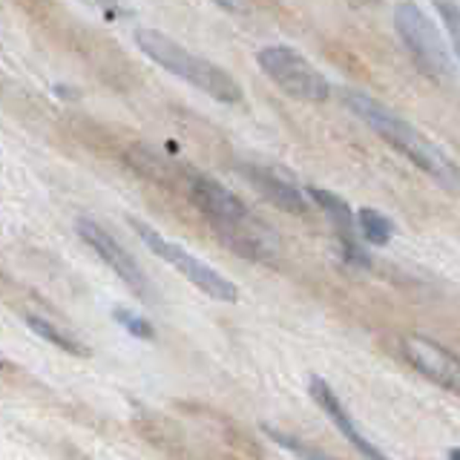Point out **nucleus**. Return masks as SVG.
Instances as JSON below:
<instances>
[{
    "instance_id": "nucleus-1",
    "label": "nucleus",
    "mask_w": 460,
    "mask_h": 460,
    "mask_svg": "<svg viewBox=\"0 0 460 460\" xmlns=\"http://www.w3.org/2000/svg\"><path fill=\"white\" fill-rule=\"evenodd\" d=\"M342 101L359 121L368 124L383 141H388V147H394L400 155H406L414 167H420L426 176H431L440 187H446V190H460V167L411 121H406L394 110H388L385 104H380L377 98L357 93V90H345Z\"/></svg>"
},
{
    "instance_id": "nucleus-2",
    "label": "nucleus",
    "mask_w": 460,
    "mask_h": 460,
    "mask_svg": "<svg viewBox=\"0 0 460 460\" xmlns=\"http://www.w3.org/2000/svg\"><path fill=\"white\" fill-rule=\"evenodd\" d=\"M136 43L153 64H158L162 69H167L170 75L196 86V90L210 95L213 101H219V104H239L242 101L244 95L242 86L227 69H222L219 64H213L201 55H193L170 35L144 26V29H136Z\"/></svg>"
},
{
    "instance_id": "nucleus-3",
    "label": "nucleus",
    "mask_w": 460,
    "mask_h": 460,
    "mask_svg": "<svg viewBox=\"0 0 460 460\" xmlns=\"http://www.w3.org/2000/svg\"><path fill=\"white\" fill-rule=\"evenodd\" d=\"M394 26L400 40L406 43V49L411 55V61L417 69L429 78H449L452 75V55L446 47L443 35L438 32V26L429 21V14L411 4V0H402L394 9Z\"/></svg>"
},
{
    "instance_id": "nucleus-4",
    "label": "nucleus",
    "mask_w": 460,
    "mask_h": 460,
    "mask_svg": "<svg viewBox=\"0 0 460 460\" xmlns=\"http://www.w3.org/2000/svg\"><path fill=\"white\" fill-rule=\"evenodd\" d=\"M129 227L136 230L138 234V239L147 244V248L162 259V262H167L170 268H176L184 279H190L199 291H205L208 296H213V299H219V302H239V288L230 282L227 277H222L219 270L216 268H210L208 262H201V259H196L190 251H184L181 244H176V242H170V239H164L162 234H158L155 227H150V225H144L141 219H133L129 216Z\"/></svg>"
},
{
    "instance_id": "nucleus-5",
    "label": "nucleus",
    "mask_w": 460,
    "mask_h": 460,
    "mask_svg": "<svg viewBox=\"0 0 460 460\" xmlns=\"http://www.w3.org/2000/svg\"><path fill=\"white\" fill-rule=\"evenodd\" d=\"M256 64L265 75L279 86L282 93H288L291 98L299 101H325L331 95V84L316 69L305 55H299L291 47H265L259 49Z\"/></svg>"
},
{
    "instance_id": "nucleus-6",
    "label": "nucleus",
    "mask_w": 460,
    "mask_h": 460,
    "mask_svg": "<svg viewBox=\"0 0 460 460\" xmlns=\"http://www.w3.org/2000/svg\"><path fill=\"white\" fill-rule=\"evenodd\" d=\"M75 234L81 236L84 244H90V251L101 259V262H104L107 268H112L115 277H119L138 299H144V302L153 299L147 273H144V268L136 262V256L129 253L112 234H107L104 227L93 219H86V216H81V219L75 222Z\"/></svg>"
},
{
    "instance_id": "nucleus-7",
    "label": "nucleus",
    "mask_w": 460,
    "mask_h": 460,
    "mask_svg": "<svg viewBox=\"0 0 460 460\" xmlns=\"http://www.w3.org/2000/svg\"><path fill=\"white\" fill-rule=\"evenodd\" d=\"M222 244H227L230 251L251 262H273L282 256V239L268 222H262L259 216H251V210L236 219H222L210 222Z\"/></svg>"
},
{
    "instance_id": "nucleus-8",
    "label": "nucleus",
    "mask_w": 460,
    "mask_h": 460,
    "mask_svg": "<svg viewBox=\"0 0 460 460\" xmlns=\"http://www.w3.org/2000/svg\"><path fill=\"white\" fill-rule=\"evenodd\" d=\"M400 345H402V357H406L423 377L460 394V359L449 349H443L440 342L429 337H417V334L406 337Z\"/></svg>"
},
{
    "instance_id": "nucleus-9",
    "label": "nucleus",
    "mask_w": 460,
    "mask_h": 460,
    "mask_svg": "<svg viewBox=\"0 0 460 460\" xmlns=\"http://www.w3.org/2000/svg\"><path fill=\"white\" fill-rule=\"evenodd\" d=\"M127 164L133 167L138 176L162 187H170V190H190V184L199 172L187 162H179V158L153 147V144H133V147L127 150Z\"/></svg>"
},
{
    "instance_id": "nucleus-10",
    "label": "nucleus",
    "mask_w": 460,
    "mask_h": 460,
    "mask_svg": "<svg viewBox=\"0 0 460 460\" xmlns=\"http://www.w3.org/2000/svg\"><path fill=\"white\" fill-rule=\"evenodd\" d=\"M308 392H311V397H314L316 406H320V409L325 411L328 420L337 426L340 435H342L345 440H349L359 455L374 457V460H380V457H383V452L363 435V431H359V426L354 423V417L349 414V409L342 406V400L334 394V388H331L323 377H311Z\"/></svg>"
},
{
    "instance_id": "nucleus-11",
    "label": "nucleus",
    "mask_w": 460,
    "mask_h": 460,
    "mask_svg": "<svg viewBox=\"0 0 460 460\" xmlns=\"http://www.w3.org/2000/svg\"><path fill=\"white\" fill-rule=\"evenodd\" d=\"M242 176L248 179L273 208H279L285 213H305L308 210L305 193H302L291 179H285L279 170L262 167V164H242Z\"/></svg>"
},
{
    "instance_id": "nucleus-12",
    "label": "nucleus",
    "mask_w": 460,
    "mask_h": 460,
    "mask_svg": "<svg viewBox=\"0 0 460 460\" xmlns=\"http://www.w3.org/2000/svg\"><path fill=\"white\" fill-rule=\"evenodd\" d=\"M193 205L201 210L208 222H222V219H236V216L248 213V205L236 196L230 193L227 187H222L216 179L205 176V172H196V179L187 190Z\"/></svg>"
},
{
    "instance_id": "nucleus-13",
    "label": "nucleus",
    "mask_w": 460,
    "mask_h": 460,
    "mask_svg": "<svg viewBox=\"0 0 460 460\" xmlns=\"http://www.w3.org/2000/svg\"><path fill=\"white\" fill-rule=\"evenodd\" d=\"M308 196L320 205V210H325V216L331 222H334V227L340 230V236H349V239H354V234H357V219H354V210L349 208V201H345L342 196H337V193H331V190H325V187H308Z\"/></svg>"
},
{
    "instance_id": "nucleus-14",
    "label": "nucleus",
    "mask_w": 460,
    "mask_h": 460,
    "mask_svg": "<svg viewBox=\"0 0 460 460\" xmlns=\"http://www.w3.org/2000/svg\"><path fill=\"white\" fill-rule=\"evenodd\" d=\"M26 325L35 331L38 337H43L47 342H52V345H58L61 351H66V354H75V357H86V349L84 345L69 334V331H64L61 325H55V323H49V320H43V316H35V314H29L26 316Z\"/></svg>"
},
{
    "instance_id": "nucleus-15",
    "label": "nucleus",
    "mask_w": 460,
    "mask_h": 460,
    "mask_svg": "<svg viewBox=\"0 0 460 460\" xmlns=\"http://www.w3.org/2000/svg\"><path fill=\"white\" fill-rule=\"evenodd\" d=\"M357 225H359V234H363V239L368 244H374V248H383V244H388L394 236V222L388 219V216H383L380 210H374V208L359 210Z\"/></svg>"
},
{
    "instance_id": "nucleus-16",
    "label": "nucleus",
    "mask_w": 460,
    "mask_h": 460,
    "mask_svg": "<svg viewBox=\"0 0 460 460\" xmlns=\"http://www.w3.org/2000/svg\"><path fill=\"white\" fill-rule=\"evenodd\" d=\"M435 6L440 12L446 35H449V40H452V52L460 61V6L455 4V0H435Z\"/></svg>"
},
{
    "instance_id": "nucleus-17",
    "label": "nucleus",
    "mask_w": 460,
    "mask_h": 460,
    "mask_svg": "<svg viewBox=\"0 0 460 460\" xmlns=\"http://www.w3.org/2000/svg\"><path fill=\"white\" fill-rule=\"evenodd\" d=\"M115 323H119L127 334H133L136 340H155V328L144 320V316H138L136 311H127V308H115L112 311Z\"/></svg>"
},
{
    "instance_id": "nucleus-18",
    "label": "nucleus",
    "mask_w": 460,
    "mask_h": 460,
    "mask_svg": "<svg viewBox=\"0 0 460 460\" xmlns=\"http://www.w3.org/2000/svg\"><path fill=\"white\" fill-rule=\"evenodd\" d=\"M262 431H265V435H268L270 440H277L279 446H285V449L296 452L299 457H325L320 449H308V446H302V440H296V438H291V435H285V431L273 429V426H262Z\"/></svg>"
},
{
    "instance_id": "nucleus-19",
    "label": "nucleus",
    "mask_w": 460,
    "mask_h": 460,
    "mask_svg": "<svg viewBox=\"0 0 460 460\" xmlns=\"http://www.w3.org/2000/svg\"><path fill=\"white\" fill-rule=\"evenodd\" d=\"M222 9H227V12H248L251 9V4L248 0H216Z\"/></svg>"
},
{
    "instance_id": "nucleus-20",
    "label": "nucleus",
    "mask_w": 460,
    "mask_h": 460,
    "mask_svg": "<svg viewBox=\"0 0 460 460\" xmlns=\"http://www.w3.org/2000/svg\"><path fill=\"white\" fill-rule=\"evenodd\" d=\"M449 457L452 460H460V449H449Z\"/></svg>"
},
{
    "instance_id": "nucleus-21",
    "label": "nucleus",
    "mask_w": 460,
    "mask_h": 460,
    "mask_svg": "<svg viewBox=\"0 0 460 460\" xmlns=\"http://www.w3.org/2000/svg\"><path fill=\"white\" fill-rule=\"evenodd\" d=\"M354 4H377V0H354Z\"/></svg>"
}]
</instances>
